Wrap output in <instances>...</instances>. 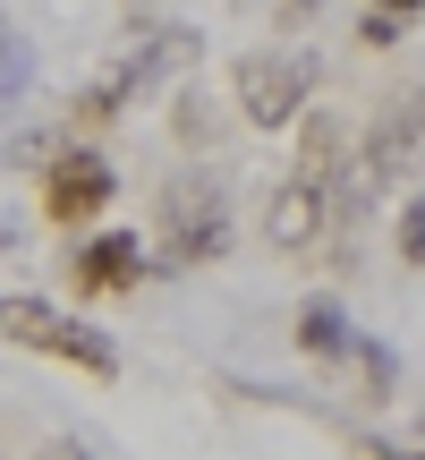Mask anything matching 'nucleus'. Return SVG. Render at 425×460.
Returning a JSON list of instances; mask_svg holds the SVG:
<instances>
[{
  "label": "nucleus",
  "mask_w": 425,
  "mask_h": 460,
  "mask_svg": "<svg viewBox=\"0 0 425 460\" xmlns=\"http://www.w3.org/2000/svg\"><path fill=\"white\" fill-rule=\"evenodd\" d=\"M315 77H324V60H315V51H239L230 94H239V111L256 119V128H290V119L307 111Z\"/></svg>",
  "instance_id": "3"
},
{
  "label": "nucleus",
  "mask_w": 425,
  "mask_h": 460,
  "mask_svg": "<svg viewBox=\"0 0 425 460\" xmlns=\"http://www.w3.org/2000/svg\"><path fill=\"white\" fill-rule=\"evenodd\" d=\"M60 460H85V452H60Z\"/></svg>",
  "instance_id": "17"
},
{
  "label": "nucleus",
  "mask_w": 425,
  "mask_h": 460,
  "mask_svg": "<svg viewBox=\"0 0 425 460\" xmlns=\"http://www.w3.org/2000/svg\"><path fill=\"white\" fill-rule=\"evenodd\" d=\"M212 256H230V188H212V180H170L162 188V256L153 264H212Z\"/></svg>",
  "instance_id": "4"
},
{
  "label": "nucleus",
  "mask_w": 425,
  "mask_h": 460,
  "mask_svg": "<svg viewBox=\"0 0 425 460\" xmlns=\"http://www.w3.org/2000/svg\"><path fill=\"white\" fill-rule=\"evenodd\" d=\"M290 9H324V0H290Z\"/></svg>",
  "instance_id": "16"
},
{
  "label": "nucleus",
  "mask_w": 425,
  "mask_h": 460,
  "mask_svg": "<svg viewBox=\"0 0 425 460\" xmlns=\"http://www.w3.org/2000/svg\"><path fill=\"white\" fill-rule=\"evenodd\" d=\"M400 34H409V17H392V9H366V17H358V43H366V51H392Z\"/></svg>",
  "instance_id": "12"
},
{
  "label": "nucleus",
  "mask_w": 425,
  "mask_h": 460,
  "mask_svg": "<svg viewBox=\"0 0 425 460\" xmlns=\"http://www.w3.org/2000/svg\"><path fill=\"white\" fill-rule=\"evenodd\" d=\"M111 197H119L111 154H102V146H68V137H60V154L43 163V222L51 230H85L94 214H111Z\"/></svg>",
  "instance_id": "5"
},
{
  "label": "nucleus",
  "mask_w": 425,
  "mask_h": 460,
  "mask_svg": "<svg viewBox=\"0 0 425 460\" xmlns=\"http://www.w3.org/2000/svg\"><path fill=\"white\" fill-rule=\"evenodd\" d=\"M298 349L324 358V367H341L349 349H358V324H349L341 298H307V307H298Z\"/></svg>",
  "instance_id": "8"
},
{
  "label": "nucleus",
  "mask_w": 425,
  "mask_h": 460,
  "mask_svg": "<svg viewBox=\"0 0 425 460\" xmlns=\"http://www.w3.org/2000/svg\"><path fill=\"white\" fill-rule=\"evenodd\" d=\"M170 137H179V146H204L212 137V111H204L196 85H179V102H170Z\"/></svg>",
  "instance_id": "10"
},
{
  "label": "nucleus",
  "mask_w": 425,
  "mask_h": 460,
  "mask_svg": "<svg viewBox=\"0 0 425 460\" xmlns=\"http://www.w3.org/2000/svg\"><path fill=\"white\" fill-rule=\"evenodd\" d=\"M417 171H425V85H409L400 102H383L375 137H366V154H358L366 188H400V180H417Z\"/></svg>",
  "instance_id": "6"
},
{
  "label": "nucleus",
  "mask_w": 425,
  "mask_h": 460,
  "mask_svg": "<svg viewBox=\"0 0 425 460\" xmlns=\"http://www.w3.org/2000/svg\"><path fill=\"white\" fill-rule=\"evenodd\" d=\"M145 273H153V256L136 247V230H94V239L68 247V281L85 298H128Z\"/></svg>",
  "instance_id": "7"
},
{
  "label": "nucleus",
  "mask_w": 425,
  "mask_h": 460,
  "mask_svg": "<svg viewBox=\"0 0 425 460\" xmlns=\"http://www.w3.org/2000/svg\"><path fill=\"white\" fill-rule=\"evenodd\" d=\"M400 256H409V264H425V188L409 197V214H400Z\"/></svg>",
  "instance_id": "13"
},
{
  "label": "nucleus",
  "mask_w": 425,
  "mask_h": 460,
  "mask_svg": "<svg viewBox=\"0 0 425 460\" xmlns=\"http://www.w3.org/2000/svg\"><path fill=\"white\" fill-rule=\"evenodd\" d=\"M0 341L43 349V358L77 367V376H94V384H111V376H119V341H111V332H102V324H77L68 307H51V298H26V290H0Z\"/></svg>",
  "instance_id": "2"
},
{
  "label": "nucleus",
  "mask_w": 425,
  "mask_h": 460,
  "mask_svg": "<svg viewBox=\"0 0 425 460\" xmlns=\"http://www.w3.org/2000/svg\"><path fill=\"white\" fill-rule=\"evenodd\" d=\"M375 9H392V17H425V0H375Z\"/></svg>",
  "instance_id": "15"
},
{
  "label": "nucleus",
  "mask_w": 425,
  "mask_h": 460,
  "mask_svg": "<svg viewBox=\"0 0 425 460\" xmlns=\"http://www.w3.org/2000/svg\"><path fill=\"white\" fill-rule=\"evenodd\" d=\"M349 358H358V376H366V401H400V358H392L383 341H366V332H358Z\"/></svg>",
  "instance_id": "9"
},
{
  "label": "nucleus",
  "mask_w": 425,
  "mask_h": 460,
  "mask_svg": "<svg viewBox=\"0 0 425 460\" xmlns=\"http://www.w3.org/2000/svg\"><path fill=\"white\" fill-rule=\"evenodd\" d=\"M26 77H34L26 43H17V34H0V102H9V94H26Z\"/></svg>",
  "instance_id": "11"
},
{
  "label": "nucleus",
  "mask_w": 425,
  "mask_h": 460,
  "mask_svg": "<svg viewBox=\"0 0 425 460\" xmlns=\"http://www.w3.org/2000/svg\"><path fill=\"white\" fill-rule=\"evenodd\" d=\"M366 460H425V452H400V444H375V435H366Z\"/></svg>",
  "instance_id": "14"
},
{
  "label": "nucleus",
  "mask_w": 425,
  "mask_h": 460,
  "mask_svg": "<svg viewBox=\"0 0 425 460\" xmlns=\"http://www.w3.org/2000/svg\"><path fill=\"white\" fill-rule=\"evenodd\" d=\"M341 171H349L341 111H298V163L264 205V239L281 256H307L324 230H341Z\"/></svg>",
  "instance_id": "1"
}]
</instances>
